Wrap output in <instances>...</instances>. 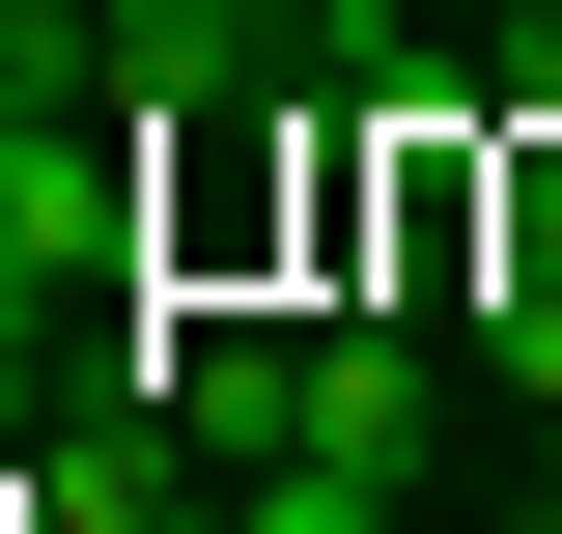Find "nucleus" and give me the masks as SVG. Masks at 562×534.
Listing matches in <instances>:
<instances>
[{
    "label": "nucleus",
    "instance_id": "2",
    "mask_svg": "<svg viewBox=\"0 0 562 534\" xmlns=\"http://www.w3.org/2000/svg\"><path fill=\"white\" fill-rule=\"evenodd\" d=\"M85 85H113V29L85 0H0V113H85Z\"/></svg>",
    "mask_w": 562,
    "mask_h": 534
},
{
    "label": "nucleus",
    "instance_id": "3",
    "mask_svg": "<svg viewBox=\"0 0 562 534\" xmlns=\"http://www.w3.org/2000/svg\"><path fill=\"white\" fill-rule=\"evenodd\" d=\"M225 29H254V57H281V85H310V57H338V29H366V0H225Z\"/></svg>",
    "mask_w": 562,
    "mask_h": 534
},
{
    "label": "nucleus",
    "instance_id": "5",
    "mask_svg": "<svg viewBox=\"0 0 562 534\" xmlns=\"http://www.w3.org/2000/svg\"><path fill=\"white\" fill-rule=\"evenodd\" d=\"M535 450H562V394H535Z\"/></svg>",
    "mask_w": 562,
    "mask_h": 534
},
{
    "label": "nucleus",
    "instance_id": "1",
    "mask_svg": "<svg viewBox=\"0 0 562 534\" xmlns=\"http://www.w3.org/2000/svg\"><path fill=\"white\" fill-rule=\"evenodd\" d=\"M310 450H366V478H422V337H310Z\"/></svg>",
    "mask_w": 562,
    "mask_h": 534
},
{
    "label": "nucleus",
    "instance_id": "4",
    "mask_svg": "<svg viewBox=\"0 0 562 534\" xmlns=\"http://www.w3.org/2000/svg\"><path fill=\"white\" fill-rule=\"evenodd\" d=\"M479 29H562V0H479Z\"/></svg>",
    "mask_w": 562,
    "mask_h": 534
}]
</instances>
